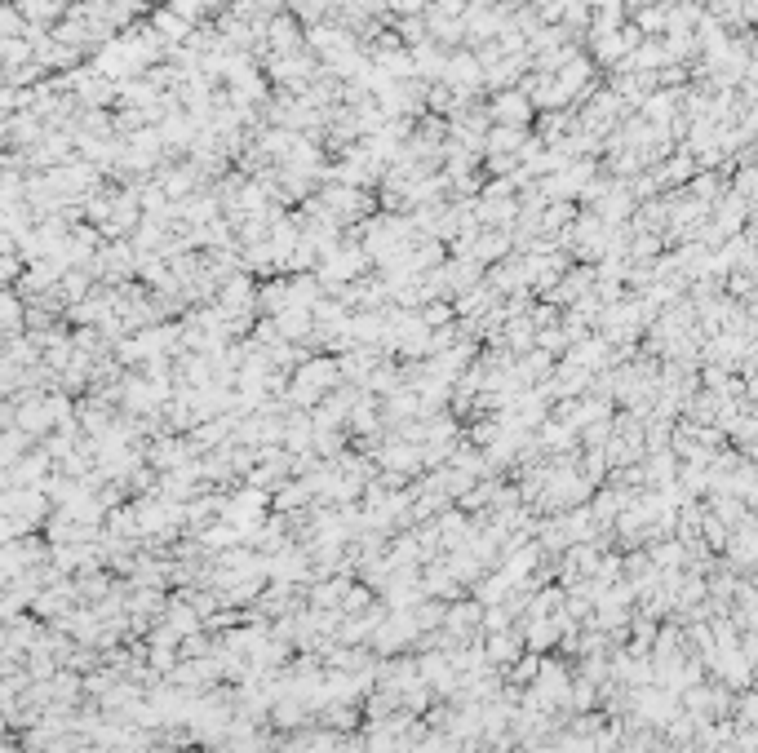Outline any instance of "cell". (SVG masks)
Segmentation results:
<instances>
[{"label": "cell", "instance_id": "1", "mask_svg": "<svg viewBox=\"0 0 758 753\" xmlns=\"http://www.w3.org/2000/svg\"><path fill=\"white\" fill-rule=\"evenodd\" d=\"M315 200H320V209L329 213L337 226H360L368 213H377V200L373 191H360V187H346V182H324L320 191H315Z\"/></svg>", "mask_w": 758, "mask_h": 753}, {"label": "cell", "instance_id": "2", "mask_svg": "<svg viewBox=\"0 0 758 753\" xmlns=\"http://www.w3.org/2000/svg\"><path fill=\"white\" fill-rule=\"evenodd\" d=\"M479 616H484V607L475 603L470 594L462 598H453V603H444V634L453 638V643H475L479 638Z\"/></svg>", "mask_w": 758, "mask_h": 753}, {"label": "cell", "instance_id": "3", "mask_svg": "<svg viewBox=\"0 0 758 753\" xmlns=\"http://www.w3.org/2000/svg\"><path fill=\"white\" fill-rule=\"evenodd\" d=\"M479 652H484V660L493 669H506V665H515V660L524 656V634H519L515 625L493 629V634H479Z\"/></svg>", "mask_w": 758, "mask_h": 753}, {"label": "cell", "instance_id": "4", "mask_svg": "<svg viewBox=\"0 0 758 753\" xmlns=\"http://www.w3.org/2000/svg\"><path fill=\"white\" fill-rule=\"evenodd\" d=\"M262 49H266V54H293V49H302V23H297L289 9H284V14H275L271 23H266Z\"/></svg>", "mask_w": 758, "mask_h": 753}, {"label": "cell", "instance_id": "5", "mask_svg": "<svg viewBox=\"0 0 758 753\" xmlns=\"http://www.w3.org/2000/svg\"><path fill=\"white\" fill-rule=\"evenodd\" d=\"M652 178H657V187L661 191H679V187H688L692 182V173H701L696 169V160H692V151H683V147H674L670 156H665L657 169H648Z\"/></svg>", "mask_w": 758, "mask_h": 753}, {"label": "cell", "instance_id": "6", "mask_svg": "<svg viewBox=\"0 0 758 753\" xmlns=\"http://www.w3.org/2000/svg\"><path fill=\"white\" fill-rule=\"evenodd\" d=\"M484 107H488V120H493V125H532V107L519 89H501V94H493Z\"/></svg>", "mask_w": 758, "mask_h": 753}, {"label": "cell", "instance_id": "7", "mask_svg": "<svg viewBox=\"0 0 758 753\" xmlns=\"http://www.w3.org/2000/svg\"><path fill=\"white\" fill-rule=\"evenodd\" d=\"M147 27H151V32H156L160 40H165V49L187 45L191 32H196V27H191V23H182V18L173 14V9H165V5H160V9H151V14H147Z\"/></svg>", "mask_w": 758, "mask_h": 753}, {"label": "cell", "instance_id": "8", "mask_svg": "<svg viewBox=\"0 0 758 753\" xmlns=\"http://www.w3.org/2000/svg\"><path fill=\"white\" fill-rule=\"evenodd\" d=\"M408 58H413V80H422V85H435V80L444 76L448 49H439V45H430V40H422V45L408 49Z\"/></svg>", "mask_w": 758, "mask_h": 753}, {"label": "cell", "instance_id": "9", "mask_svg": "<svg viewBox=\"0 0 758 753\" xmlns=\"http://www.w3.org/2000/svg\"><path fill=\"white\" fill-rule=\"evenodd\" d=\"M275 319V328H280V337L284 342H306V337H311V311H306V306H284L280 315H271Z\"/></svg>", "mask_w": 758, "mask_h": 753}, {"label": "cell", "instance_id": "10", "mask_svg": "<svg viewBox=\"0 0 758 753\" xmlns=\"http://www.w3.org/2000/svg\"><path fill=\"white\" fill-rule=\"evenodd\" d=\"M373 603H377V594L368 590L364 581H351V585H346V594H342V603H337V612H342V616H360Z\"/></svg>", "mask_w": 758, "mask_h": 753}, {"label": "cell", "instance_id": "11", "mask_svg": "<svg viewBox=\"0 0 758 753\" xmlns=\"http://www.w3.org/2000/svg\"><path fill=\"white\" fill-rule=\"evenodd\" d=\"M630 23L639 27L643 36H661V32H665V0H661V5L639 9V14H630Z\"/></svg>", "mask_w": 758, "mask_h": 753}, {"label": "cell", "instance_id": "12", "mask_svg": "<svg viewBox=\"0 0 758 753\" xmlns=\"http://www.w3.org/2000/svg\"><path fill=\"white\" fill-rule=\"evenodd\" d=\"M23 27H27V18L14 9V0H5V5H0V40L23 36Z\"/></svg>", "mask_w": 758, "mask_h": 753}, {"label": "cell", "instance_id": "13", "mask_svg": "<svg viewBox=\"0 0 758 753\" xmlns=\"http://www.w3.org/2000/svg\"><path fill=\"white\" fill-rule=\"evenodd\" d=\"M422 14L426 18H462L466 14V0H426Z\"/></svg>", "mask_w": 758, "mask_h": 753}, {"label": "cell", "instance_id": "14", "mask_svg": "<svg viewBox=\"0 0 758 753\" xmlns=\"http://www.w3.org/2000/svg\"><path fill=\"white\" fill-rule=\"evenodd\" d=\"M382 5L391 18H417L426 9V0H382Z\"/></svg>", "mask_w": 758, "mask_h": 753}, {"label": "cell", "instance_id": "15", "mask_svg": "<svg viewBox=\"0 0 758 753\" xmlns=\"http://www.w3.org/2000/svg\"><path fill=\"white\" fill-rule=\"evenodd\" d=\"M280 5H284V9H289V14H293V9H297V0H280Z\"/></svg>", "mask_w": 758, "mask_h": 753}, {"label": "cell", "instance_id": "16", "mask_svg": "<svg viewBox=\"0 0 758 753\" xmlns=\"http://www.w3.org/2000/svg\"><path fill=\"white\" fill-rule=\"evenodd\" d=\"M0 753H5V749H0Z\"/></svg>", "mask_w": 758, "mask_h": 753}]
</instances>
